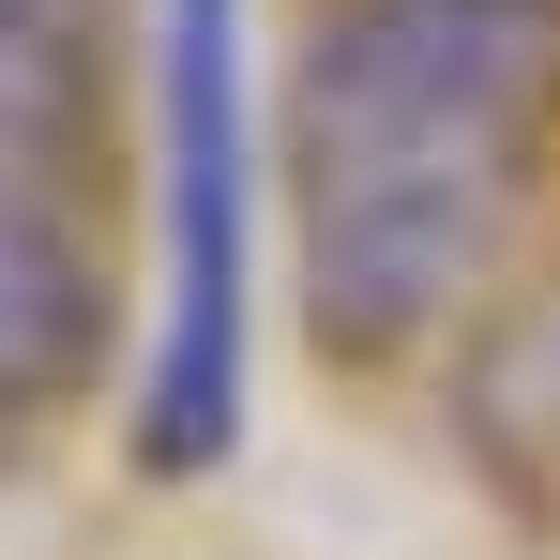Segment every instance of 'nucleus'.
Here are the masks:
<instances>
[{"mask_svg": "<svg viewBox=\"0 0 560 560\" xmlns=\"http://www.w3.org/2000/svg\"><path fill=\"white\" fill-rule=\"evenodd\" d=\"M560 137V0H318L288 77L303 318L394 364L500 273Z\"/></svg>", "mask_w": 560, "mask_h": 560, "instance_id": "nucleus-1", "label": "nucleus"}, {"mask_svg": "<svg viewBox=\"0 0 560 560\" xmlns=\"http://www.w3.org/2000/svg\"><path fill=\"white\" fill-rule=\"evenodd\" d=\"M469 455L500 469L515 500H546L560 515V273L515 303V318H485V349H469V394H455Z\"/></svg>", "mask_w": 560, "mask_h": 560, "instance_id": "nucleus-4", "label": "nucleus"}, {"mask_svg": "<svg viewBox=\"0 0 560 560\" xmlns=\"http://www.w3.org/2000/svg\"><path fill=\"white\" fill-rule=\"evenodd\" d=\"M243 440V0H167V334L137 455L212 469Z\"/></svg>", "mask_w": 560, "mask_h": 560, "instance_id": "nucleus-2", "label": "nucleus"}, {"mask_svg": "<svg viewBox=\"0 0 560 560\" xmlns=\"http://www.w3.org/2000/svg\"><path fill=\"white\" fill-rule=\"evenodd\" d=\"M106 364V258L61 197V152L0 137V440H31L46 409H77Z\"/></svg>", "mask_w": 560, "mask_h": 560, "instance_id": "nucleus-3", "label": "nucleus"}, {"mask_svg": "<svg viewBox=\"0 0 560 560\" xmlns=\"http://www.w3.org/2000/svg\"><path fill=\"white\" fill-rule=\"evenodd\" d=\"M92 121V0H0V137L77 152Z\"/></svg>", "mask_w": 560, "mask_h": 560, "instance_id": "nucleus-5", "label": "nucleus"}]
</instances>
